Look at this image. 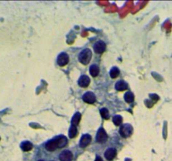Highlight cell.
Returning <instances> with one entry per match:
<instances>
[{"mask_svg":"<svg viewBox=\"0 0 172 161\" xmlns=\"http://www.w3.org/2000/svg\"><path fill=\"white\" fill-rule=\"evenodd\" d=\"M91 56H92V52H91V50L89 49H85L83 50L80 55L78 56V60L81 64L83 65H87L90 62V60L91 59Z\"/></svg>","mask_w":172,"mask_h":161,"instance_id":"cell-1","label":"cell"},{"mask_svg":"<svg viewBox=\"0 0 172 161\" xmlns=\"http://www.w3.org/2000/svg\"><path fill=\"white\" fill-rule=\"evenodd\" d=\"M133 131V129L132 125H130L129 123H125L120 128L119 133L121 134V136L123 137V138H129V137L132 135Z\"/></svg>","mask_w":172,"mask_h":161,"instance_id":"cell-2","label":"cell"},{"mask_svg":"<svg viewBox=\"0 0 172 161\" xmlns=\"http://www.w3.org/2000/svg\"><path fill=\"white\" fill-rule=\"evenodd\" d=\"M107 139H108V135H107L106 131L102 128H100L98 131L97 136H96L97 142L99 143V144H103V143H105L106 141H107Z\"/></svg>","mask_w":172,"mask_h":161,"instance_id":"cell-3","label":"cell"},{"mask_svg":"<svg viewBox=\"0 0 172 161\" xmlns=\"http://www.w3.org/2000/svg\"><path fill=\"white\" fill-rule=\"evenodd\" d=\"M82 99H83V101H84L85 102H87L88 104H93V103L96 102V100H97L95 94L93 92H91V91L86 92V93L83 95Z\"/></svg>","mask_w":172,"mask_h":161,"instance_id":"cell-4","label":"cell"},{"mask_svg":"<svg viewBox=\"0 0 172 161\" xmlns=\"http://www.w3.org/2000/svg\"><path fill=\"white\" fill-rule=\"evenodd\" d=\"M69 62V56L66 53H61L57 57V64L60 67H65Z\"/></svg>","mask_w":172,"mask_h":161,"instance_id":"cell-5","label":"cell"},{"mask_svg":"<svg viewBox=\"0 0 172 161\" xmlns=\"http://www.w3.org/2000/svg\"><path fill=\"white\" fill-rule=\"evenodd\" d=\"M94 51L97 54H102L106 50V44L103 41L99 40L94 45Z\"/></svg>","mask_w":172,"mask_h":161,"instance_id":"cell-6","label":"cell"},{"mask_svg":"<svg viewBox=\"0 0 172 161\" xmlns=\"http://www.w3.org/2000/svg\"><path fill=\"white\" fill-rule=\"evenodd\" d=\"M60 161H71L73 159V154L69 150L62 151L60 154Z\"/></svg>","mask_w":172,"mask_h":161,"instance_id":"cell-7","label":"cell"},{"mask_svg":"<svg viewBox=\"0 0 172 161\" xmlns=\"http://www.w3.org/2000/svg\"><path fill=\"white\" fill-rule=\"evenodd\" d=\"M91 141V135L89 134H84L83 136L81 137V140H80V143H79V145L81 148H86L87 146H88Z\"/></svg>","mask_w":172,"mask_h":161,"instance_id":"cell-8","label":"cell"},{"mask_svg":"<svg viewBox=\"0 0 172 161\" xmlns=\"http://www.w3.org/2000/svg\"><path fill=\"white\" fill-rule=\"evenodd\" d=\"M89 84H90V78L88 76H86V75L81 76L79 78V80H78V85L82 88L87 87L89 86Z\"/></svg>","mask_w":172,"mask_h":161,"instance_id":"cell-9","label":"cell"},{"mask_svg":"<svg viewBox=\"0 0 172 161\" xmlns=\"http://www.w3.org/2000/svg\"><path fill=\"white\" fill-rule=\"evenodd\" d=\"M105 154L106 159L108 161H111L116 157L117 151L116 149H113V148H109V149H108L105 151V154Z\"/></svg>","mask_w":172,"mask_h":161,"instance_id":"cell-10","label":"cell"},{"mask_svg":"<svg viewBox=\"0 0 172 161\" xmlns=\"http://www.w3.org/2000/svg\"><path fill=\"white\" fill-rule=\"evenodd\" d=\"M54 139L56 140L58 148L65 147L67 144V139L65 136H62V135L56 137V138H55Z\"/></svg>","mask_w":172,"mask_h":161,"instance_id":"cell-11","label":"cell"},{"mask_svg":"<svg viewBox=\"0 0 172 161\" xmlns=\"http://www.w3.org/2000/svg\"><path fill=\"white\" fill-rule=\"evenodd\" d=\"M56 149H58V146H57V144H56V140L55 139H51L48 141L46 144V150L50 151V152H52V151H55Z\"/></svg>","mask_w":172,"mask_h":161,"instance_id":"cell-12","label":"cell"},{"mask_svg":"<svg viewBox=\"0 0 172 161\" xmlns=\"http://www.w3.org/2000/svg\"><path fill=\"white\" fill-rule=\"evenodd\" d=\"M115 88H116L117 91H124V90H126L127 88H128V84H127L124 80H119V81H118L116 84H115Z\"/></svg>","mask_w":172,"mask_h":161,"instance_id":"cell-13","label":"cell"},{"mask_svg":"<svg viewBox=\"0 0 172 161\" xmlns=\"http://www.w3.org/2000/svg\"><path fill=\"white\" fill-rule=\"evenodd\" d=\"M81 113L80 112H76L74 114L73 117H72V118H71V124H72V126H77L79 123H80V121H81Z\"/></svg>","mask_w":172,"mask_h":161,"instance_id":"cell-14","label":"cell"},{"mask_svg":"<svg viewBox=\"0 0 172 161\" xmlns=\"http://www.w3.org/2000/svg\"><path fill=\"white\" fill-rule=\"evenodd\" d=\"M89 71H90V74H91L92 77H96L98 76L100 69H99V67L98 65H92V66H91V67H90Z\"/></svg>","mask_w":172,"mask_h":161,"instance_id":"cell-15","label":"cell"},{"mask_svg":"<svg viewBox=\"0 0 172 161\" xmlns=\"http://www.w3.org/2000/svg\"><path fill=\"white\" fill-rule=\"evenodd\" d=\"M21 149L24 151H30L33 149V144L29 142V141H25L24 143H22L21 144Z\"/></svg>","mask_w":172,"mask_h":161,"instance_id":"cell-16","label":"cell"},{"mask_svg":"<svg viewBox=\"0 0 172 161\" xmlns=\"http://www.w3.org/2000/svg\"><path fill=\"white\" fill-rule=\"evenodd\" d=\"M124 100H125V102H128V103H131V102H133V100H134V96L132 92H130V91H128L125 93L124 95Z\"/></svg>","mask_w":172,"mask_h":161,"instance_id":"cell-17","label":"cell"},{"mask_svg":"<svg viewBox=\"0 0 172 161\" xmlns=\"http://www.w3.org/2000/svg\"><path fill=\"white\" fill-rule=\"evenodd\" d=\"M77 135V127L71 125L70 129H69V137H70L71 139H73Z\"/></svg>","mask_w":172,"mask_h":161,"instance_id":"cell-18","label":"cell"},{"mask_svg":"<svg viewBox=\"0 0 172 161\" xmlns=\"http://www.w3.org/2000/svg\"><path fill=\"white\" fill-rule=\"evenodd\" d=\"M119 75V70L118 67H113L110 70V77L112 78H117Z\"/></svg>","mask_w":172,"mask_h":161,"instance_id":"cell-19","label":"cell"},{"mask_svg":"<svg viewBox=\"0 0 172 161\" xmlns=\"http://www.w3.org/2000/svg\"><path fill=\"white\" fill-rule=\"evenodd\" d=\"M112 122H113V123H114L116 126H119L120 124L122 123V122H123V118L119 115L114 116L113 118H112Z\"/></svg>","mask_w":172,"mask_h":161,"instance_id":"cell-20","label":"cell"},{"mask_svg":"<svg viewBox=\"0 0 172 161\" xmlns=\"http://www.w3.org/2000/svg\"><path fill=\"white\" fill-rule=\"evenodd\" d=\"M100 113H101V116L103 119H108L109 118V112L107 108H102L100 110Z\"/></svg>","mask_w":172,"mask_h":161,"instance_id":"cell-21","label":"cell"},{"mask_svg":"<svg viewBox=\"0 0 172 161\" xmlns=\"http://www.w3.org/2000/svg\"><path fill=\"white\" fill-rule=\"evenodd\" d=\"M95 161H102V158L97 157L96 158V159H95Z\"/></svg>","mask_w":172,"mask_h":161,"instance_id":"cell-22","label":"cell"},{"mask_svg":"<svg viewBox=\"0 0 172 161\" xmlns=\"http://www.w3.org/2000/svg\"><path fill=\"white\" fill-rule=\"evenodd\" d=\"M39 161H44V160H39Z\"/></svg>","mask_w":172,"mask_h":161,"instance_id":"cell-23","label":"cell"}]
</instances>
